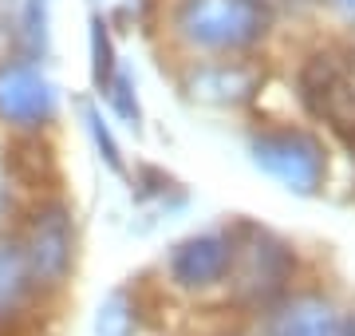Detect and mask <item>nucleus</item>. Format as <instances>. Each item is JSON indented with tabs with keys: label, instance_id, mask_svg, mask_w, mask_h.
Listing matches in <instances>:
<instances>
[{
	"label": "nucleus",
	"instance_id": "nucleus-8",
	"mask_svg": "<svg viewBox=\"0 0 355 336\" xmlns=\"http://www.w3.org/2000/svg\"><path fill=\"white\" fill-rule=\"evenodd\" d=\"M193 95L205 103H245L253 95V72L245 67H202L193 76Z\"/></svg>",
	"mask_w": 355,
	"mask_h": 336
},
{
	"label": "nucleus",
	"instance_id": "nucleus-2",
	"mask_svg": "<svg viewBox=\"0 0 355 336\" xmlns=\"http://www.w3.org/2000/svg\"><path fill=\"white\" fill-rule=\"evenodd\" d=\"M249 155L272 182H280L292 194H316L328 158L320 139L304 135V131H261L249 139Z\"/></svg>",
	"mask_w": 355,
	"mask_h": 336
},
{
	"label": "nucleus",
	"instance_id": "nucleus-6",
	"mask_svg": "<svg viewBox=\"0 0 355 336\" xmlns=\"http://www.w3.org/2000/svg\"><path fill=\"white\" fill-rule=\"evenodd\" d=\"M237 258V242L221 230L198 233V237H186L178 242L174 253H170V277H174L182 289H205V285H217L229 273Z\"/></svg>",
	"mask_w": 355,
	"mask_h": 336
},
{
	"label": "nucleus",
	"instance_id": "nucleus-15",
	"mask_svg": "<svg viewBox=\"0 0 355 336\" xmlns=\"http://www.w3.org/2000/svg\"><path fill=\"white\" fill-rule=\"evenodd\" d=\"M331 4H336V8H340V12L355 16V0H331Z\"/></svg>",
	"mask_w": 355,
	"mask_h": 336
},
{
	"label": "nucleus",
	"instance_id": "nucleus-14",
	"mask_svg": "<svg viewBox=\"0 0 355 336\" xmlns=\"http://www.w3.org/2000/svg\"><path fill=\"white\" fill-rule=\"evenodd\" d=\"M107 87H111L114 111L127 119L130 127H139V99H135V83H130V76H119L114 83H107Z\"/></svg>",
	"mask_w": 355,
	"mask_h": 336
},
{
	"label": "nucleus",
	"instance_id": "nucleus-1",
	"mask_svg": "<svg viewBox=\"0 0 355 336\" xmlns=\"http://www.w3.org/2000/svg\"><path fill=\"white\" fill-rule=\"evenodd\" d=\"M178 32L205 52H241L268 32L265 0H182Z\"/></svg>",
	"mask_w": 355,
	"mask_h": 336
},
{
	"label": "nucleus",
	"instance_id": "nucleus-11",
	"mask_svg": "<svg viewBox=\"0 0 355 336\" xmlns=\"http://www.w3.org/2000/svg\"><path fill=\"white\" fill-rule=\"evenodd\" d=\"M83 123H87V131H91V139H95V151H99V158L107 162L111 170H119L123 174V158H119V146H114V139H111V131L103 127V115H99V107H83Z\"/></svg>",
	"mask_w": 355,
	"mask_h": 336
},
{
	"label": "nucleus",
	"instance_id": "nucleus-12",
	"mask_svg": "<svg viewBox=\"0 0 355 336\" xmlns=\"http://www.w3.org/2000/svg\"><path fill=\"white\" fill-rule=\"evenodd\" d=\"M91 48H95V83L107 87L111 83V72H114V52H111V36H107V24L103 20L91 24Z\"/></svg>",
	"mask_w": 355,
	"mask_h": 336
},
{
	"label": "nucleus",
	"instance_id": "nucleus-10",
	"mask_svg": "<svg viewBox=\"0 0 355 336\" xmlns=\"http://www.w3.org/2000/svg\"><path fill=\"white\" fill-rule=\"evenodd\" d=\"M130 324H135V312L127 293H111L95 312V336H130Z\"/></svg>",
	"mask_w": 355,
	"mask_h": 336
},
{
	"label": "nucleus",
	"instance_id": "nucleus-5",
	"mask_svg": "<svg viewBox=\"0 0 355 336\" xmlns=\"http://www.w3.org/2000/svg\"><path fill=\"white\" fill-rule=\"evenodd\" d=\"M55 115V87L32 60L0 67V119L12 127H40Z\"/></svg>",
	"mask_w": 355,
	"mask_h": 336
},
{
	"label": "nucleus",
	"instance_id": "nucleus-9",
	"mask_svg": "<svg viewBox=\"0 0 355 336\" xmlns=\"http://www.w3.org/2000/svg\"><path fill=\"white\" fill-rule=\"evenodd\" d=\"M28 289H32V277H28L20 246L16 242H0V321L20 312Z\"/></svg>",
	"mask_w": 355,
	"mask_h": 336
},
{
	"label": "nucleus",
	"instance_id": "nucleus-7",
	"mask_svg": "<svg viewBox=\"0 0 355 336\" xmlns=\"http://www.w3.org/2000/svg\"><path fill=\"white\" fill-rule=\"evenodd\" d=\"M268 336H343V321L336 305L324 297H292L284 301L272 321H268Z\"/></svg>",
	"mask_w": 355,
	"mask_h": 336
},
{
	"label": "nucleus",
	"instance_id": "nucleus-16",
	"mask_svg": "<svg viewBox=\"0 0 355 336\" xmlns=\"http://www.w3.org/2000/svg\"><path fill=\"white\" fill-rule=\"evenodd\" d=\"M0 210H4V178H0Z\"/></svg>",
	"mask_w": 355,
	"mask_h": 336
},
{
	"label": "nucleus",
	"instance_id": "nucleus-4",
	"mask_svg": "<svg viewBox=\"0 0 355 336\" xmlns=\"http://www.w3.org/2000/svg\"><path fill=\"white\" fill-rule=\"evenodd\" d=\"M16 246L24 253L32 285H60L71 269V253H76V233H71L67 210L64 206L40 210L28 226L24 242H16Z\"/></svg>",
	"mask_w": 355,
	"mask_h": 336
},
{
	"label": "nucleus",
	"instance_id": "nucleus-3",
	"mask_svg": "<svg viewBox=\"0 0 355 336\" xmlns=\"http://www.w3.org/2000/svg\"><path fill=\"white\" fill-rule=\"evenodd\" d=\"M300 95L316 119L355 135V48H328L312 56L300 72Z\"/></svg>",
	"mask_w": 355,
	"mask_h": 336
},
{
	"label": "nucleus",
	"instance_id": "nucleus-13",
	"mask_svg": "<svg viewBox=\"0 0 355 336\" xmlns=\"http://www.w3.org/2000/svg\"><path fill=\"white\" fill-rule=\"evenodd\" d=\"M24 40L32 48L48 44V0H28L24 4Z\"/></svg>",
	"mask_w": 355,
	"mask_h": 336
}]
</instances>
